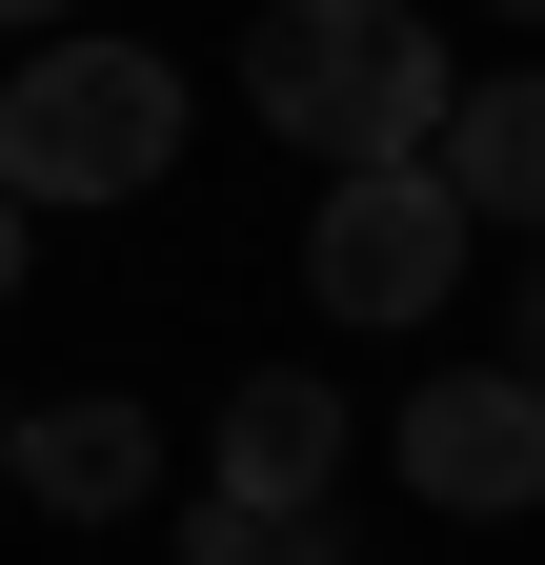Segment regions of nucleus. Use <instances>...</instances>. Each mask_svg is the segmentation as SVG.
Wrapping results in <instances>:
<instances>
[{
	"mask_svg": "<svg viewBox=\"0 0 545 565\" xmlns=\"http://www.w3.org/2000/svg\"><path fill=\"white\" fill-rule=\"evenodd\" d=\"M505 323H525V343H505V384L545 404V263H525V303H505Z\"/></svg>",
	"mask_w": 545,
	"mask_h": 565,
	"instance_id": "nucleus-8",
	"label": "nucleus"
},
{
	"mask_svg": "<svg viewBox=\"0 0 545 565\" xmlns=\"http://www.w3.org/2000/svg\"><path fill=\"white\" fill-rule=\"evenodd\" d=\"M303 282H323V323H425L445 282H464V202H445L425 162H404V182H323Z\"/></svg>",
	"mask_w": 545,
	"mask_h": 565,
	"instance_id": "nucleus-3",
	"label": "nucleus"
},
{
	"mask_svg": "<svg viewBox=\"0 0 545 565\" xmlns=\"http://www.w3.org/2000/svg\"><path fill=\"white\" fill-rule=\"evenodd\" d=\"M162 162H182V82L142 41H41L21 82H0V202H21V223L41 202H142Z\"/></svg>",
	"mask_w": 545,
	"mask_h": 565,
	"instance_id": "nucleus-2",
	"label": "nucleus"
},
{
	"mask_svg": "<svg viewBox=\"0 0 545 565\" xmlns=\"http://www.w3.org/2000/svg\"><path fill=\"white\" fill-rule=\"evenodd\" d=\"M0 484H21V505H61V525H121V505L162 484V424H142V404H21Z\"/></svg>",
	"mask_w": 545,
	"mask_h": 565,
	"instance_id": "nucleus-5",
	"label": "nucleus"
},
{
	"mask_svg": "<svg viewBox=\"0 0 545 565\" xmlns=\"http://www.w3.org/2000/svg\"><path fill=\"white\" fill-rule=\"evenodd\" d=\"M21 243H41V223H21V202H0V303H21Z\"/></svg>",
	"mask_w": 545,
	"mask_h": 565,
	"instance_id": "nucleus-9",
	"label": "nucleus"
},
{
	"mask_svg": "<svg viewBox=\"0 0 545 565\" xmlns=\"http://www.w3.org/2000/svg\"><path fill=\"white\" fill-rule=\"evenodd\" d=\"M404 484H425V505H464V525L545 505V404H525L505 364H445L425 404H404Z\"/></svg>",
	"mask_w": 545,
	"mask_h": 565,
	"instance_id": "nucleus-4",
	"label": "nucleus"
},
{
	"mask_svg": "<svg viewBox=\"0 0 545 565\" xmlns=\"http://www.w3.org/2000/svg\"><path fill=\"white\" fill-rule=\"evenodd\" d=\"M0 445H21V404H0Z\"/></svg>",
	"mask_w": 545,
	"mask_h": 565,
	"instance_id": "nucleus-10",
	"label": "nucleus"
},
{
	"mask_svg": "<svg viewBox=\"0 0 545 565\" xmlns=\"http://www.w3.org/2000/svg\"><path fill=\"white\" fill-rule=\"evenodd\" d=\"M284 565H323V545H284Z\"/></svg>",
	"mask_w": 545,
	"mask_h": 565,
	"instance_id": "nucleus-11",
	"label": "nucleus"
},
{
	"mask_svg": "<svg viewBox=\"0 0 545 565\" xmlns=\"http://www.w3.org/2000/svg\"><path fill=\"white\" fill-rule=\"evenodd\" d=\"M464 223H545V61L525 82H464V121H445V162H425Z\"/></svg>",
	"mask_w": 545,
	"mask_h": 565,
	"instance_id": "nucleus-7",
	"label": "nucleus"
},
{
	"mask_svg": "<svg viewBox=\"0 0 545 565\" xmlns=\"http://www.w3.org/2000/svg\"><path fill=\"white\" fill-rule=\"evenodd\" d=\"M323 465H344V404H323L303 364H263V384L223 404V505H243V525H303Z\"/></svg>",
	"mask_w": 545,
	"mask_h": 565,
	"instance_id": "nucleus-6",
	"label": "nucleus"
},
{
	"mask_svg": "<svg viewBox=\"0 0 545 565\" xmlns=\"http://www.w3.org/2000/svg\"><path fill=\"white\" fill-rule=\"evenodd\" d=\"M243 102L284 121L303 162L404 182V162H445V121H464V61L404 21V0H263V21H243Z\"/></svg>",
	"mask_w": 545,
	"mask_h": 565,
	"instance_id": "nucleus-1",
	"label": "nucleus"
}]
</instances>
